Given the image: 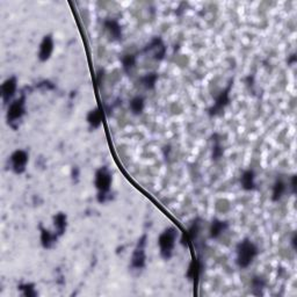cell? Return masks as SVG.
I'll return each instance as SVG.
<instances>
[{"mask_svg": "<svg viewBox=\"0 0 297 297\" xmlns=\"http://www.w3.org/2000/svg\"><path fill=\"white\" fill-rule=\"evenodd\" d=\"M112 184H113V175L112 172L107 166H102L96 170L95 177H94V186L98 191L96 194V201L101 205L112 201L113 194H112Z\"/></svg>", "mask_w": 297, "mask_h": 297, "instance_id": "obj_1", "label": "cell"}, {"mask_svg": "<svg viewBox=\"0 0 297 297\" xmlns=\"http://www.w3.org/2000/svg\"><path fill=\"white\" fill-rule=\"evenodd\" d=\"M259 248L250 238L241 239L236 246V265L238 268L246 269L258 257Z\"/></svg>", "mask_w": 297, "mask_h": 297, "instance_id": "obj_2", "label": "cell"}, {"mask_svg": "<svg viewBox=\"0 0 297 297\" xmlns=\"http://www.w3.org/2000/svg\"><path fill=\"white\" fill-rule=\"evenodd\" d=\"M179 237V232L177 227L171 225L165 229L160 236L158 237V246H159V253L160 257L165 261L171 260L173 257V252L177 244V239Z\"/></svg>", "mask_w": 297, "mask_h": 297, "instance_id": "obj_3", "label": "cell"}, {"mask_svg": "<svg viewBox=\"0 0 297 297\" xmlns=\"http://www.w3.org/2000/svg\"><path fill=\"white\" fill-rule=\"evenodd\" d=\"M26 98L27 94L22 91L19 99L13 100L8 105L7 113H6V121L9 128L13 130H18L22 117L26 115Z\"/></svg>", "mask_w": 297, "mask_h": 297, "instance_id": "obj_4", "label": "cell"}, {"mask_svg": "<svg viewBox=\"0 0 297 297\" xmlns=\"http://www.w3.org/2000/svg\"><path fill=\"white\" fill-rule=\"evenodd\" d=\"M233 81H234V78L233 77L230 78L229 81H227L226 87L216 96L214 105L208 109V115L210 117H215V116L221 115V114L224 112V109H225L226 107L230 105V102H231L230 93H231V89H232Z\"/></svg>", "mask_w": 297, "mask_h": 297, "instance_id": "obj_5", "label": "cell"}, {"mask_svg": "<svg viewBox=\"0 0 297 297\" xmlns=\"http://www.w3.org/2000/svg\"><path fill=\"white\" fill-rule=\"evenodd\" d=\"M148 243V234L144 233L140 239H138L136 247L133 252L130 259V268L131 271H142L147 265V253H145V246Z\"/></svg>", "mask_w": 297, "mask_h": 297, "instance_id": "obj_6", "label": "cell"}, {"mask_svg": "<svg viewBox=\"0 0 297 297\" xmlns=\"http://www.w3.org/2000/svg\"><path fill=\"white\" fill-rule=\"evenodd\" d=\"M167 48L165 46L163 39L160 36H154L152 40L148 42L147 46L143 48L142 54H144L145 56L150 60L161 62L166 56Z\"/></svg>", "mask_w": 297, "mask_h": 297, "instance_id": "obj_7", "label": "cell"}, {"mask_svg": "<svg viewBox=\"0 0 297 297\" xmlns=\"http://www.w3.org/2000/svg\"><path fill=\"white\" fill-rule=\"evenodd\" d=\"M29 161V153L23 148H18L8 158V166L14 174H23Z\"/></svg>", "mask_w": 297, "mask_h": 297, "instance_id": "obj_8", "label": "cell"}, {"mask_svg": "<svg viewBox=\"0 0 297 297\" xmlns=\"http://www.w3.org/2000/svg\"><path fill=\"white\" fill-rule=\"evenodd\" d=\"M16 91H18V78L16 75H11L1 84V98L5 106H8L13 101Z\"/></svg>", "mask_w": 297, "mask_h": 297, "instance_id": "obj_9", "label": "cell"}, {"mask_svg": "<svg viewBox=\"0 0 297 297\" xmlns=\"http://www.w3.org/2000/svg\"><path fill=\"white\" fill-rule=\"evenodd\" d=\"M54 48H55V42H54V37L51 34H47V35L43 36L42 41L40 43V48H39V54H37V58H39L40 62H44L49 61L51 55L54 53Z\"/></svg>", "mask_w": 297, "mask_h": 297, "instance_id": "obj_10", "label": "cell"}, {"mask_svg": "<svg viewBox=\"0 0 297 297\" xmlns=\"http://www.w3.org/2000/svg\"><path fill=\"white\" fill-rule=\"evenodd\" d=\"M203 221L200 219V217H196V219L193 221L191 226L188 227V230L186 231L185 236L181 238V243L185 246H187L189 244H195L196 240L200 236V232H201Z\"/></svg>", "mask_w": 297, "mask_h": 297, "instance_id": "obj_11", "label": "cell"}, {"mask_svg": "<svg viewBox=\"0 0 297 297\" xmlns=\"http://www.w3.org/2000/svg\"><path fill=\"white\" fill-rule=\"evenodd\" d=\"M103 28H105L106 33L108 34L110 41L116 42V41L122 40V27H121L120 22L116 19L103 20Z\"/></svg>", "mask_w": 297, "mask_h": 297, "instance_id": "obj_12", "label": "cell"}, {"mask_svg": "<svg viewBox=\"0 0 297 297\" xmlns=\"http://www.w3.org/2000/svg\"><path fill=\"white\" fill-rule=\"evenodd\" d=\"M39 229L41 232V245L44 250H51L57 244L60 236L55 231L53 232V231L46 229L42 223L39 224Z\"/></svg>", "mask_w": 297, "mask_h": 297, "instance_id": "obj_13", "label": "cell"}, {"mask_svg": "<svg viewBox=\"0 0 297 297\" xmlns=\"http://www.w3.org/2000/svg\"><path fill=\"white\" fill-rule=\"evenodd\" d=\"M239 182L240 187L246 192H254L258 189V185L257 182H255V173L251 168L243 172V174L240 175Z\"/></svg>", "mask_w": 297, "mask_h": 297, "instance_id": "obj_14", "label": "cell"}, {"mask_svg": "<svg viewBox=\"0 0 297 297\" xmlns=\"http://www.w3.org/2000/svg\"><path fill=\"white\" fill-rule=\"evenodd\" d=\"M229 226L230 224L227 221L213 219L209 227V238L210 239H217V238H220L227 229H229Z\"/></svg>", "mask_w": 297, "mask_h": 297, "instance_id": "obj_15", "label": "cell"}, {"mask_svg": "<svg viewBox=\"0 0 297 297\" xmlns=\"http://www.w3.org/2000/svg\"><path fill=\"white\" fill-rule=\"evenodd\" d=\"M210 141L213 143L212 148V159L213 161H219L224 156V147L222 143V136L219 133H214L210 136Z\"/></svg>", "mask_w": 297, "mask_h": 297, "instance_id": "obj_16", "label": "cell"}, {"mask_svg": "<svg viewBox=\"0 0 297 297\" xmlns=\"http://www.w3.org/2000/svg\"><path fill=\"white\" fill-rule=\"evenodd\" d=\"M86 121H87L89 130H96L101 127L102 124V112L101 109L95 107L94 109L89 110L87 116H86Z\"/></svg>", "mask_w": 297, "mask_h": 297, "instance_id": "obj_17", "label": "cell"}, {"mask_svg": "<svg viewBox=\"0 0 297 297\" xmlns=\"http://www.w3.org/2000/svg\"><path fill=\"white\" fill-rule=\"evenodd\" d=\"M53 220H54L55 232H56L60 237H62L65 232H67V229H68V215L63 212H60L55 214Z\"/></svg>", "mask_w": 297, "mask_h": 297, "instance_id": "obj_18", "label": "cell"}, {"mask_svg": "<svg viewBox=\"0 0 297 297\" xmlns=\"http://www.w3.org/2000/svg\"><path fill=\"white\" fill-rule=\"evenodd\" d=\"M287 189H288V186H287V182L283 180L282 178H278L273 185L272 188V196L271 200L273 202H279L280 200L283 198V195L286 194Z\"/></svg>", "mask_w": 297, "mask_h": 297, "instance_id": "obj_19", "label": "cell"}, {"mask_svg": "<svg viewBox=\"0 0 297 297\" xmlns=\"http://www.w3.org/2000/svg\"><path fill=\"white\" fill-rule=\"evenodd\" d=\"M267 286V281L262 276L255 275L251 280V293L254 296H262L264 295L265 288Z\"/></svg>", "mask_w": 297, "mask_h": 297, "instance_id": "obj_20", "label": "cell"}, {"mask_svg": "<svg viewBox=\"0 0 297 297\" xmlns=\"http://www.w3.org/2000/svg\"><path fill=\"white\" fill-rule=\"evenodd\" d=\"M145 108V100L142 95H136L130 100L129 109L133 115L140 116L143 114Z\"/></svg>", "mask_w": 297, "mask_h": 297, "instance_id": "obj_21", "label": "cell"}, {"mask_svg": "<svg viewBox=\"0 0 297 297\" xmlns=\"http://www.w3.org/2000/svg\"><path fill=\"white\" fill-rule=\"evenodd\" d=\"M158 79H159V74L157 72H148V74L142 75L140 78V82L145 89L151 91V89H154V87H156Z\"/></svg>", "mask_w": 297, "mask_h": 297, "instance_id": "obj_22", "label": "cell"}, {"mask_svg": "<svg viewBox=\"0 0 297 297\" xmlns=\"http://www.w3.org/2000/svg\"><path fill=\"white\" fill-rule=\"evenodd\" d=\"M137 62V55L136 54H127L121 57V64H122L123 71L127 74H130L133 70L136 67Z\"/></svg>", "mask_w": 297, "mask_h": 297, "instance_id": "obj_23", "label": "cell"}, {"mask_svg": "<svg viewBox=\"0 0 297 297\" xmlns=\"http://www.w3.org/2000/svg\"><path fill=\"white\" fill-rule=\"evenodd\" d=\"M201 269H202L201 261H200L199 259H194V260H192L191 265L188 266L187 273H186V278L191 280V281H195V280L199 279Z\"/></svg>", "mask_w": 297, "mask_h": 297, "instance_id": "obj_24", "label": "cell"}, {"mask_svg": "<svg viewBox=\"0 0 297 297\" xmlns=\"http://www.w3.org/2000/svg\"><path fill=\"white\" fill-rule=\"evenodd\" d=\"M18 290L21 292V294L25 297H36L39 294L36 292V286L35 283H20L18 286Z\"/></svg>", "mask_w": 297, "mask_h": 297, "instance_id": "obj_25", "label": "cell"}, {"mask_svg": "<svg viewBox=\"0 0 297 297\" xmlns=\"http://www.w3.org/2000/svg\"><path fill=\"white\" fill-rule=\"evenodd\" d=\"M36 88L41 89V91H54V89H56V85L50 80H42L36 85Z\"/></svg>", "mask_w": 297, "mask_h": 297, "instance_id": "obj_26", "label": "cell"}, {"mask_svg": "<svg viewBox=\"0 0 297 297\" xmlns=\"http://www.w3.org/2000/svg\"><path fill=\"white\" fill-rule=\"evenodd\" d=\"M79 177H80V170L78 166H74L71 168V179L74 184H78Z\"/></svg>", "mask_w": 297, "mask_h": 297, "instance_id": "obj_27", "label": "cell"}, {"mask_svg": "<svg viewBox=\"0 0 297 297\" xmlns=\"http://www.w3.org/2000/svg\"><path fill=\"white\" fill-rule=\"evenodd\" d=\"M296 180H297L296 174H294V175H292V178H290V181H289L290 193H292V194H294V195L296 194V187H297V182H296Z\"/></svg>", "mask_w": 297, "mask_h": 297, "instance_id": "obj_28", "label": "cell"}, {"mask_svg": "<svg viewBox=\"0 0 297 297\" xmlns=\"http://www.w3.org/2000/svg\"><path fill=\"white\" fill-rule=\"evenodd\" d=\"M103 77H105V70L100 69V70L96 72V84H98V86L101 85V80H103Z\"/></svg>", "mask_w": 297, "mask_h": 297, "instance_id": "obj_29", "label": "cell"}, {"mask_svg": "<svg viewBox=\"0 0 297 297\" xmlns=\"http://www.w3.org/2000/svg\"><path fill=\"white\" fill-rule=\"evenodd\" d=\"M296 60H297V57H296V54H293V55H290V56L288 57V65H290V67H292V65H294L296 63Z\"/></svg>", "mask_w": 297, "mask_h": 297, "instance_id": "obj_30", "label": "cell"}, {"mask_svg": "<svg viewBox=\"0 0 297 297\" xmlns=\"http://www.w3.org/2000/svg\"><path fill=\"white\" fill-rule=\"evenodd\" d=\"M290 244H292L293 250H296V232L293 233L292 239H290Z\"/></svg>", "mask_w": 297, "mask_h": 297, "instance_id": "obj_31", "label": "cell"}]
</instances>
